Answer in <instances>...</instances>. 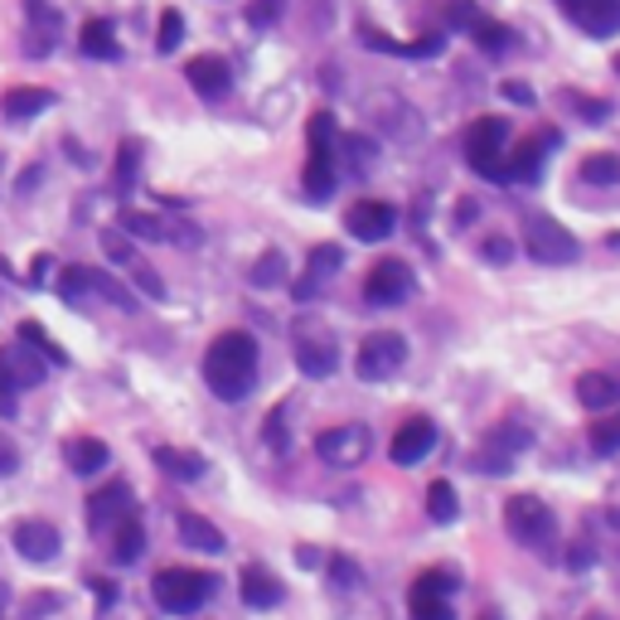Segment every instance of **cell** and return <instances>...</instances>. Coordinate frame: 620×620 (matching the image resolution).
Segmentation results:
<instances>
[{
  "mask_svg": "<svg viewBox=\"0 0 620 620\" xmlns=\"http://www.w3.org/2000/svg\"><path fill=\"white\" fill-rule=\"evenodd\" d=\"M470 39H475V49H480V54H509V44H514V30L509 24H499V20H480L470 30Z\"/></svg>",
  "mask_w": 620,
  "mask_h": 620,
  "instance_id": "cell-35",
  "label": "cell"
},
{
  "mask_svg": "<svg viewBox=\"0 0 620 620\" xmlns=\"http://www.w3.org/2000/svg\"><path fill=\"white\" fill-rule=\"evenodd\" d=\"M368 451H374V431H368L364 421H339V427H329V431L315 437V456H321L329 470L364 466Z\"/></svg>",
  "mask_w": 620,
  "mask_h": 620,
  "instance_id": "cell-8",
  "label": "cell"
},
{
  "mask_svg": "<svg viewBox=\"0 0 620 620\" xmlns=\"http://www.w3.org/2000/svg\"><path fill=\"white\" fill-rule=\"evenodd\" d=\"M441 16H446V30H466V34L485 20L475 0H446V6H441Z\"/></svg>",
  "mask_w": 620,
  "mask_h": 620,
  "instance_id": "cell-41",
  "label": "cell"
},
{
  "mask_svg": "<svg viewBox=\"0 0 620 620\" xmlns=\"http://www.w3.org/2000/svg\"><path fill=\"white\" fill-rule=\"evenodd\" d=\"M403 364H407V339L398 335V329H378V335H368L359 345L354 374H359L364 384H388Z\"/></svg>",
  "mask_w": 620,
  "mask_h": 620,
  "instance_id": "cell-9",
  "label": "cell"
},
{
  "mask_svg": "<svg viewBox=\"0 0 620 620\" xmlns=\"http://www.w3.org/2000/svg\"><path fill=\"white\" fill-rule=\"evenodd\" d=\"M460 582H456V572H446V567H427V572L413 582V591H421V597H451Z\"/></svg>",
  "mask_w": 620,
  "mask_h": 620,
  "instance_id": "cell-44",
  "label": "cell"
},
{
  "mask_svg": "<svg viewBox=\"0 0 620 620\" xmlns=\"http://www.w3.org/2000/svg\"><path fill=\"white\" fill-rule=\"evenodd\" d=\"M393 228H398V209L384 200H359L345 214V233H354L359 243H384V237H393Z\"/></svg>",
  "mask_w": 620,
  "mask_h": 620,
  "instance_id": "cell-17",
  "label": "cell"
},
{
  "mask_svg": "<svg viewBox=\"0 0 620 620\" xmlns=\"http://www.w3.org/2000/svg\"><path fill=\"white\" fill-rule=\"evenodd\" d=\"M582 180L587 184H616L620 180V155H611V151L582 155Z\"/></svg>",
  "mask_w": 620,
  "mask_h": 620,
  "instance_id": "cell-38",
  "label": "cell"
},
{
  "mask_svg": "<svg viewBox=\"0 0 620 620\" xmlns=\"http://www.w3.org/2000/svg\"><path fill=\"white\" fill-rule=\"evenodd\" d=\"M6 354H10V368H16V384H20V393H24V388H39V384H44V374H49V364H44V359H39V349H24V345H10Z\"/></svg>",
  "mask_w": 620,
  "mask_h": 620,
  "instance_id": "cell-31",
  "label": "cell"
},
{
  "mask_svg": "<svg viewBox=\"0 0 620 620\" xmlns=\"http://www.w3.org/2000/svg\"><path fill=\"white\" fill-rule=\"evenodd\" d=\"M558 10L591 39L620 34V0H558Z\"/></svg>",
  "mask_w": 620,
  "mask_h": 620,
  "instance_id": "cell-15",
  "label": "cell"
},
{
  "mask_svg": "<svg viewBox=\"0 0 620 620\" xmlns=\"http://www.w3.org/2000/svg\"><path fill=\"white\" fill-rule=\"evenodd\" d=\"M102 253H108V257L116 262V267H122V272L131 276V286H136L141 296H151V301H165V296H170V292H165V282H161V272H155L151 262L136 253V243H131L126 233H116V228L102 233Z\"/></svg>",
  "mask_w": 620,
  "mask_h": 620,
  "instance_id": "cell-10",
  "label": "cell"
},
{
  "mask_svg": "<svg viewBox=\"0 0 620 620\" xmlns=\"http://www.w3.org/2000/svg\"><path fill=\"white\" fill-rule=\"evenodd\" d=\"M567 562H572V567H587V562H591V548H587V543H577V548H572V558H567Z\"/></svg>",
  "mask_w": 620,
  "mask_h": 620,
  "instance_id": "cell-55",
  "label": "cell"
},
{
  "mask_svg": "<svg viewBox=\"0 0 620 620\" xmlns=\"http://www.w3.org/2000/svg\"><path fill=\"white\" fill-rule=\"evenodd\" d=\"M611 63H616V73H620V54H616V59H611Z\"/></svg>",
  "mask_w": 620,
  "mask_h": 620,
  "instance_id": "cell-57",
  "label": "cell"
},
{
  "mask_svg": "<svg viewBox=\"0 0 620 620\" xmlns=\"http://www.w3.org/2000/svg\"><path fill=\"white\" fill-rule=\"evenodd\" d=\"M558 146H562L558 131H538V136H529L524 146H514L505 155V184H533L538 175H543L548 151H558Z\"/></svg>",
  "mask_w": 620,
  "mask_h": 620,
  "instance_id": "cell-12",
  "label": "cell"
},
{
  "mask_svg": "<svg viewBox=\"0 0 620 620\" xmlns=\"http://www.w3.org/2000/svg\"><path fill=\"white\" fill-rule=\"evenodd\" d=\"M339 151H345V155H349V165H354V170H359V175H364V170H368V165H374V155H378V146H374V141H368V136H364V131H349V136H345V141H339Z\"/></svg>",
  "mask_w": 620,
  "mask_h": 620,
  "instance_id": "cell-45",
  "label": "cell"
},
{
  "mask_svg": "<svg viewBox=\"0 0 620 620\" xmlns=\"http://www.w3.org/2000/svg\"><path fill=\"white\" fill-rule=\"evenodd\" d=\"M339 184V136H335V116L311 112L306 126V170H301V190L311 204H325Z\"/></svg>",
  "mask_w": 620,
  "mask_h": 620,
  "instance_id": "cell-2",
  "label": "cell"
},
{
  "mask_svg": "<svg viewBox=\"0 0 620 620\" xmlns=\"http://www.w3.org/2000/svg\"><path fill=\"white\" fill-rule=\"evenodd\" d=\"M180 44H184V16L180 10H165L161 30H155V54H175Z\"/></svg>",
  "mask_w": 620,
  "mask_h": 620,
  "instance_id": "cell-42",
  "label": "cell"
},
{
  "mask_svg": "<svg viewBox=\"0 0 620 620\" xmlns=\"http://www.w3.org/2000/svg\"><path fill=\"white\" fill-rule=\"evenodd\" d=\"M325 577H329V582H335L339 591H349L354 582H359V567H354L349 558H339V552H335V558L325 562Z\"/></svg>",
  "mask_w": 620,
  "mask_h": 620,
  "instance_id": "cell-49",
  "label": "cell"
},
{
  "mask_svg": "<svg viewBox=\"0 0 620 620\" xmlns=\"http://www.w3.org/2000/svg\"><path fill=\"white\" fill-rule=\"evenodd\" d=\"M54 108V92L49 88H10L6 98H0V116H6V122H34L39 112H49Z\"/></svg>",
  "mask_w": 620,
  "mask_h": 620,
  "instance_id": "cell-23",
  "label": "cell"
},
{
  "mask_svg": "<svg viewBox=\"0 0 620 620\" xmlns=\"http://www.w3.org/2000/svg\"><path fill=\"white\" fill-rule=\"evenodd\" d=\"M136 514V499H131V485L126 480H108L98 495L88 499V529L92 533H112L122 519Z\"/></svg>",
  "mask_w": 620,
  "mask_h": 620,
  "instance_id": "cell-13",
  "label": "cell"
},
{
  "mask_svg": "<svg viewBox=\"0 0 620 620\" xmlns=\"http://www.w3.org/2000/svg\"><path fill=\"white\" fill-rule=\"evenodd\" d=\"M587 620H611V616H587Z\"/></svg>",
  "mask_w": 620,
  "mask_h": 620,
  "instance_id": "cell-56",
  "label": "cell"
},
{
  "mask_svg": "<svg viewBox=\"0 0 620 620\" xmlns=\"http://www.w3.org/2000/svg\"><path fill=\"white\" fill-rule=\"evenodd\" d=\"M533 446L529 437V427H514V421H499V427L485 437L480 446V456H475V470H490V475H509L514 470V460H519L524 451Z\"/></svg>",
  "mask_w": 620,
  "mask_h": 620,
  "instance_id": "cell-11",
  "label": "cell"
},
{
  "mask_svg": "<svg viewBox=\"0 0 620 620\" xmlns=\"http://www.w3.org/2000/svg\"><path fill=\"white\" fill-rule=\"evenodd\" d=\"M577 403H582L587 413H611V407H620V378H611V374H582V378H577Z\"/></svg>",
  "mask_w": 620,
  "mask_h": 620,
  "instance_id": "cell-24",
  "label": "cell"
},
{
  "mask_svg": "<svg viewBox=\"0 0 620 620\" xmlns=\"http://www.w3.org/2000/svg\"><path fill=\"white\" fill-rule=\"evenodd\" d=\"M505 529L514 543L548 552V543L558 538V519H552V509L538 495H514V499H505Z\"/></svg>",
  "mask_w": 620,
  "mask_h": 620,
  "instance_id": "cell-6",
  "label": "cell"
},
{
  "mask_svg": "<svg viewBox=\"0 0 620 620\" xmlns=\"http://www.w3.org/2000/svg\"><path fill=\"white\" fill-rule=\"evenodd\" d=\"M407 611L413 620H456L451 597H421V591H407Z\"/></svg>",
  "mask_w": 620,
  "mask_h": 620,
  "instance_id": "cell-39",
  "label": "cell"
},
{
  "mask_svg": "<svg viewBox=\"0 0 620 620\" xmlns=\"http://www.w3.org/2000/svg\"><path fill=\"white\" fill-rule=\"evenodd\" d=\"M24 16H30V54L44 59L49 49H54V39H59L63 16L49 6V0H24Z\"/></svg>",
  "mask_w": 620,
  "mask_h": 620,
  "instance_id": "cell-22",
  "label": "cell"
},
{
  "mask_svg": "<svg viewBox=\"0 0 620 620\" xmlns=\"http://www.w3.org/2000/svg\"><path fill=\"white\" fill-rule=\"evenodd\" d=\"M562 102H567V108H577V112H582V122H591V126H601V122H611V102H597V98H582V92H562Z\"/></svg>",
  "mask_w": 620,
  "mask_h": 620,
  "instance_id": "cell-47",
  "label": "cell"
},
{
  "mask_svg": "<svg viewBox=\"0 0 620 620\" xmlns=\"http://www.w3.org/2000/svg\"><path fill=\"white\" fill-rule=\"evenodd\" d=\"M339 267H345V247H335V243H315L311 253H306V282H296V296L301 301H311L321 286L335 276Z\"/></svg>",
  "mask_w": 620,
  "mask_h": 620,
  "instance_id": "cell-20",
  "label": "cell"
},
{
  "mask_svg": "<svg viewBox=\"0 0 620 620\" xmlns=\"http://www.w3.org/2000/svg\"><path fill=\"white\" fill-rule=\"evenodd\" d=\"M485 257H490V262H509L514 247L505 243V237H490V243H485Z\"/></svg>",
  "mask_w": 620,
  "mask_h": 620,
  "instance_id": "cell-54",
  "label": "cell"
},
{
  "mask_svg": "<svg viewBox=\"0 0 620 620\" xmlns=\"http://www.w3.org/2000/svg\"><path fill=\"white\" fill-rule=\"evenodd\" d=\"M16 398H20L16 368H10V354L0 349V417H10V413H16Z\"/></svg>",
  "mask_w": 620,
  "mask_h": 620,
  "instance_id": "cell-48",
  "label": "cell"
},
{
  "mask_svg": "<svg viewBox=\"0 0 620 620\" xmlns=\"http://www.w3.org/2000/svg\"><path fill=\"white\" fill-rule=\"evenodd\" d=\"M59 296L69 301V306H88V296H92L88 267H63V272H59Z\"/></svg>",
  "mask_w": 620,
  "mask_h": 620,
  "instance_id": "cell-40",
  "label": "cell"
},
{
  "mask_svg": "<svg viewBox=\"0 0 620 620\" xmlns=\"http://www.w3.org/2000/svg\"><path fill=\"white\" fill-rule=\"evenodd\" d=\"M276 20H282V0H253L247 6V24H257V30H267Z\"/></svg>",
  "mask_w": 620,
  "mask_h": 620,
  "instance_id": "cell-50",
  "label": "cell"
},
{
  "mask_svg": "<svg viewBox=\"0 0 620 620\" xmlns=\"http://www.w3.org/2000/svg\"><path fill=\"white\" fill-rule=\"evenodd\" d=\"M10 538H16V552H20V558H24V562H39V567L54 562L59 548H63V538H59V529H54L49 519H20Z\"/></svg>",
  "mask_w": 620,
  "mask_h": 620,
  "instance_id": "cell-19",
  "label": "cell"
},
{
  "mask_svg": "<svg viewBox=\"0 0 620 620\" xmlns=\"http://www.w3.org/2000/svg\"><path fill=\"white\" fill-rule=\"evenodd\" d=\"M141 175V141L126 136L122 146H116V170H112V190L116 194H131V184Z\"/></svg>",
  "mask_w": 620,
  "mask_h": 620,
  "instance_id": "cell-32",
  "label": "cell"
},
{
  "mask_svg": "<svg viewBox=\"0 0 620 620\" xmlns=\"http://www.w3.org/2000/svg\"><path fill=\"white\" fill-rule=\"evenodd\" d=\"M437 446V427H431V417H407L398 431H393V441H388V460L393 466H417L421 456Z\"/></svg>",
  "mask_w": 620,
  "mask_h": 620,
  "instance_id": "cell-18",
  "label": "cell"
},
{
  "mask_svg": "<svg viewBox=\"0 0 620 620\" xmlns=\"http://www.w3.org/2000/svg\"><path fill=\"white\" fill-rule=\"evenodd\" d=\"M292 354H296V368L306 378H329L339 368V349H335V335L321 315H296L292 325Z\"/></svg>",
  "mask_w": 620,
  "mask_h": 620,
  "instance_id": "cell-4",
  "label": "cell"
},
{
  "mask_svg": "<svg viewBox=\"0 0 620 620\" xmlns=\"http://www.w3.org/2000/svg\"><path fill=\"white\" fill-rule=\"evenodd\" d=\"M247 282L257 286V292H272V286H282L286 282V257L276 253V247H267L257 262H253V272H247Z\"/></svg>",
  "mask_w": 620,
  "mask_h": 620,
  "instance_id": "cell-36",
  "label": "cell"
},
{
  "mask_svg": "<svg viewBox=\"0 0 620 620\" xmlns=\"http://www.w3.org/2000/svg\"><path fill=\"white\" fill-rule=\"evenodd\" d=\"M20 339H30V345H39V359H44V364H59V368H69V354H63V349H59L54 339H49V335H44V329H39L34 321H24V325H20Z\"/></svg>",
  "mask_w": 620,
  "mask_h": 620,
  "instance_id": "cell-43",
  "label": "cell"
},
{
  "mask_svg": "<svg viewBox=\"0 0 620 620\" xmlns=\"http://www.w3.org/2000/svg\"><path fill=\"white\" fill-rule=\"evenodd\" d=\"M524 253H529L533 262H543V267H567V262L582 257V247H577V237L567 233L558 218L529 214L524 218Z\"/></svg>",
  "mask_w": 620,
  "mask_h": 620,
  "instance_id": "cell-7",
  "label": "cell"
},
{
  "mask_svg": "<svg viewBox=\"0 0 620 620\" xmlns=\"http://www.w3.org/2000/svg\"><path fill=\"white\" fill-rule=\"evenodd\" d=\"M364 39V49H378V54H398V59H437L441 49H446V34H421L413 39V44H398V39H388V34H378V30H359Z\"/></svg>",
  "mask_w": 620,
  "mask_h": 620,
  "instance_id": "cell-21",
  "label": "cell"
},
{
  "mask_svg": "<svg viewBox=\"0 0 620 620\" xmlns=\"http://www.w3.org/2000/svg\"><path fill=\"white\" fill-rule=\"evenodd\" d=\"M499 92H505L514 108H533V102H538V98H533V88H529V83H514V78H509V83L499 88Z\"/></svg>",
  "mask_w": 620,
  "mask_h": 620,
  "instance_id": "cell-53",
  "label": "cell"
},
{
  "mask_svg": "<svg viewBox=\"0 0 620 620\" xmlns=\"http://www.w3.org/2000/svg\"><path fill=\"white\" fill-rule=\"evenodd\" d=\"M427 519H431V524H456V519H460L456 485H446V480H431V490H427Z\"/></svg>",
  "mask_w": 620,
  "mask_h": 620,
  "instance_id": "cell-34",
  "label": "cell"
},
{
  "mask_svg": "<svg viewBox=\"0 0 620 620\" xmlns=\"http://www.w3.org/2000/svg\"><path fill=\"white\" fill-rule=\"evenodd\" d=\"M20 470V446L0 431V475H16Z\"/></svg>",
  "mask_w": 620,
  "mask_h": 620,
  "instance_id": "cell-52",
  "label": "cell"
},
{
  "mask_svg": "<svg viewBox=\"0 0 620 620\" xmlns=\"http://www.w3.org/2000/svg\"><path fill=\"white\" fill-rule=\"evenodd\" d=\"M155 466H161L170 480H204V456L200 451H184V446H155Z\"/></svg>",
  "mask_w": 620,
  "mask_h": 620,
  "instance_id": "cell-26",
  "label": "cell"
},
{
  "mask_svg": "<svg viewBox=\"0 0 620 620\" xmlns=\"http://www.w3.org/2000/svg\"><path fill=\"white\" fill-rule=\"evenodd\" d=\"M184 83L200 92L204 102H223L233 92V63L223 54H194L184 63Z\"/></svg>",
  "mask_w": 620,
  "mask_h": 620,
  "instance_id": "cell-16",
  "label": "cell"
},
{
  "mask_svg": "<svg viewBox=\"0 0 620 620\" xmlns=\"http://www.w3.org/2000/svg\"><path fill=\"white\" fill-rule=\"evenodd\" d=\"M116 233L146 237V243H161V237H165V218H161V214H146V209H122V218H116Z\"/></svg>",
  "mask_w": 620,
  "mask_h": 620,
  "instance_id": "cell-33",
  "label": "cell"
},
{
  "mask_svg": "<svg viewBox=\"0 0 620 620\" xmlns=\"http://www.w3.org/2000/svg\"><path fill=\"white\" fill-rule=\"evenodd\" d=\"M591 451H597V456H616L620 451V413L601 417L597 427H591Z\"/></svg>",
  "mask_w": 620,
  "mask_h": 620,
  "instance_id": "cell-46",
  "label": "cell"
},
{
  "mask_svg": "<svg viewBox=\"0 0 620 620\" xmlns=\"http://www.w3.org/2000/svg\"><path fill=\"white\" fill-rule=\"evenodd\" d=\"M214 587L218 582L209 572H200V567H161L151 582V597L165 616H194V611H204Z\"/></svg>",
  "mask_w": 620,
  "mask_h": 620,
  "instance_id": "cell-3",
  "label": "cell"
},
{
  "mask_svg": "<svg viewBox=\"0 0 620 620\" xmlns=\"http://www.w3.org/2000/svg\"><path fill=\"white\" fill-rule=\"evenodd\" d=\"M413 296V267L398 257L378 262V267H368V282H364V301L368 306H398V301Z\"/></svg>",
  "mask_w": 620,
  "mask_h": 620,
  "instance_id": "cell-14",
  "label": "cell"
},
{
  "mask_svg": "<svg viewBox=\"0 0 620 620\" xmlns=\"http://www.w3.org/2000/svg\"><path fill=\"white\" fill-rule=\"evenodd\" d=\"M243 606H253V611H272V606H282V582L267 572V567H243Z\"/></svg>",
  "mask_w": 620,
  "mask_h": 620,
  "instance_id": "cell-25",
  "label": "cell"
},
{
  "mask_svg": "<svg viewBox=\"0 0 620 620\" xmlns=\"http://www.w3.org/2000/svg\"><path fill=\"white\" fill-rule=\"evenodd\" d=\"M180 538L190 548H200V552H223V548H228V543H223V533L209 519H200V514H180Z\"/></svg>",
  "mask_w": 620,
  "mask_h": 620,
  "instance_id": "cell-30",
  "label": "cell"
},
{
  "mask_svg": "<svg viewBox=\"0 0 620 620\" xmlns=\"http://www.w3.org/2000/svg\"><path fill=\"white\" fill-rule=\"evenodd\" d=\"M88 282H92V296L112 301L116 311H136V296H131V292H126L122 282H116L112 272H98V267H88Z\"/></svg>",
  "mask_w": 620,
  "mask_h": 620,
  "instance_id": "cell-37",
  "label": "cell"
},
{
  "mask_svg": "<svg viewBox=\"0 0 620 620\" xmlns=\"http://www.w3.org/2000/svg\"><path fill=\"white\" fill-rule=\"evenodd\" d=\"M204 384L218 403H243L257 384V339L247 329H223L204 349Z\"/></svg>",
  "mask_w": 620,
  "mask_h": 620,
  "instance_id": "cell-1",
  "label": "cell"
},
{
  "mask_svg": "<svg viewBox=\"0 0 620 620\" xmlns=\"http://www.w3.org/2000/svg\"><path fill=\"white\" fill-rule=\"evenodd\" d=\"M63 456H69V470L73 475H98V470H108V441H98V437H73L69 446H63Z\"/></svg>",
  "mask_w": 620,
  "mask_h": 620,
  "instance_id": "cell-28",
  "label": "cell"
},
{
  "mask_svg": "<svg viewBox=\"0 0 620 620\" xmlns=\"http://www.w3.org/2000/svg\"><path fill=\"white\" fill-rule=\"evenodd\" d=\"M78 49H83L88 59H122V44H116V24L112 20H88L83 30H78Z\"/></svg>",
  "mask_w": 620,
  "mask_h": 620,
  "instance_id": "cell-27",
  "label": "cell"
},
{
  "mask_svg": "<svg viewBox=\"0 0 620 620\" xmlns=\"http://www.w3.org/2000/svg\"><path fill=\"white\" fill-rule=\"evenodd\" d=\"M509 146V122L505 116H480V122L466 126V165L475 175L505 184V151Z\"/></svg>",
  "mask_w": 620,
  "mask_h": 620,
  "instance_id": "cell-5",
  "label": "cell"
},
{
  "mask_svg": "<svg viewBox=\"0 0 620 620\" xmlns=\"http://www.w3.org/2000/svg\"><path fill=\"white\" fill-rule=\"evenodd\" d=\"M141 552H146V529H141V519L131 514V519H122L112 529V562L116 567H131Z\"/></svg>",
  "mask_w": 620,
  "mask_h": 620,
  "instance_id": "cell-29",
  "label": "cell"
},
{
  "mask_svg": "<svg viewBox=\"0 0 620 620\" xmlns=\"http://www.w3.org/2000/svg\"><path fill=\"white\" fill-rule=\"evenodd\" d=\"M282 417H286V403H276L267 413V446L272 451H286V437H282Z\"/></svg>",
  "mask_w": 620,
  "mask_h": 620,
  "instance_id": "cell-51",
  "label": "cell"
}]
</instances>
